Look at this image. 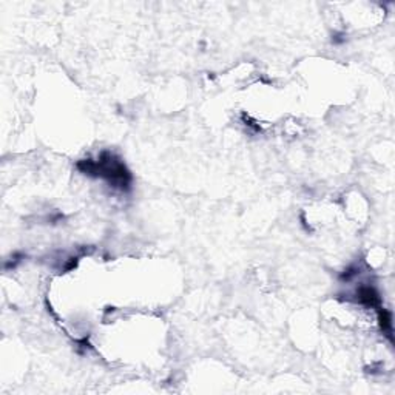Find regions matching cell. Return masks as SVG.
Masks as SVG:
<instances>
[{
  "mask_svg": "<svg viewBox=\"0 0 395 395\" xmlns=\"http://www.w3.org/2000/svg\"><path fill=\"white\" fill-rule=\"evenodd\" d=\"M358 298L361 303L370 307H375L380 304V297L374 287H361L358 290Z\"/></svg>",
  "mask_w": 395,
  "mask_h": 395,
  "instance_id": "obj_1",
  "label": "cell"
},
{
  "mask_svg": "<svg viewBox=\"0 0 395 395\" xmlns=\"http://www.w3.org/2000/svg\"><path fill=\"white\" fill-rule=\"evenodd\" d=\"M378 318H380V327H381V331L385 332L386 335H389V338L392 340V336H391V332H392V321H391V313L388 310H380L378 312Z\"/></svg>",
  "mask_w": 395,
  "mask_h": 395,
  "instance_id": "obj_2",
  "label": "cell"
}]
</instances>
